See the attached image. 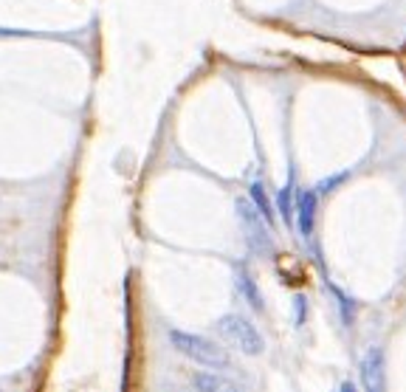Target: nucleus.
<instances>
[{"mask_svg": "<svg viewBox=\"0 0 406 392\" xmlns=\"http://www.w3.org/2000/svg\"><path fill=\"white\" fill-rule=\"evenodd\" d=\"M169 341H172V347L181 356H186L189 361H195L203 370H226V367H232V356L220 344H215V341H209V339H203L198 333L169 330Z\"/></svg>", "mask_w": 406, "mask_h": 392, "instance_id": "1", "label": "nucleus"}, {"mask_svg": "<svg viewBox=\"0 0 406 392\" xmlns=\"http://www.w3.org/2000/svg\"><path fill=\"white\" fill-rule=\"evenodd\" d=\"M218 333L245 356H262L265 353V339L262 333L240 314H226L218 319Z\"/></svg>", "mask_w": 406, "mask_h": 392, "instance_id": "2", "label": "nucleus"}, {"mask_svg": "<svg viewBox=\"0 0 406 392\" xmlns=\"http://www.w3.org/2000/svg\"><path fill=\"white\" fill-rule=\"evenodd\" d=\"M358 373H361L364 392H384L387 390V359H384V350L373 344V347L361 356Z\"/></svg>", "mask_w": 406, "mask_h": 392, "instance_id": "3", "label": "nucleus"}, {"mask_svg": "<svg viewBox=\"0 0 406 392\" xmlns=\"http://www.w3.org/2000/svg\"><path fill=\"white\" fill-rule=\"evenodd\" d=\"M192 387L195 392H243L232 378L215 373V370H198L192 373Z\"/></svg>", "mask_w": 406, "mask_h": 392, "instance_id": "4", "label": "nucleus"}, {"mask_svg": "<svg viewBox=\"0 0 406 392\" xmlns=\"http://www.w3.org/2000/svg\"><path fill=\"white\" fill-rule=\"evenodd\" d=\"M314 212H316V198L308 192V195H302V206H299V223H302L305 235L314 229Z\"/></svg>", "mask_w": 406, "mask_h": 392, "instance_id": "5", "label": "nucleus"}, {"mask_svg": "<svg viewBox=\"0 0 406 392\" xmlns=\"http://www.w3.org/2000/svg\"><path fill=\"white\" fill-rule=\"evenodd\" d=\"M243 291H245V297H248V302H251L257 311H262V297H260V291L254 288V282L243 280Z\"/></svg>", "mask_w": 406, "mask_h": 392, "instance_id": "6", "label": "nucleus"}, {"mask_svg": "<svg viewBox=\"0 0 406 392\" xmlns=\"http://www.w3.org/2000/svg\"><path fill=\"white\" fill-rule=\"evenodd\" d=\"M251 195H254V201H257V206L262 209V215H265V218L271 221L274 215H271V206H268V201H265V195L260 192V186H254V189H251Z\"/></svg>", "mask_w": 406, "mask_h": 392, "instance_id": "7", "label": "nucleus"}, {"mask_svg": "<svg viewBox=\"0 0 406 392\" xmlns=\"http://www.w3.org/2000/svg\"><path fill=\"white\" fill-rule=\"evenodd\" d=\"M338 392H356V387H353L350 381H344V384H341V390H338Z\"/></svg>", "mask_w": 406, "mask_h": 392, "instance_id": "8", "label": "nucleus"}, {"mask_svg": "<svg viewBox=\"0 0 406 392\" xmlns=\"http://www.w3.org/2000/svg\"><path fill=\"white\" fill-rule=\"evenodd\" d=\"M0 392H3V390H0Z\"/></svg>", "mask_w": 406, "mask_h": 392, "instance_id": "9", "label": "nucleus"}]
</instances>
